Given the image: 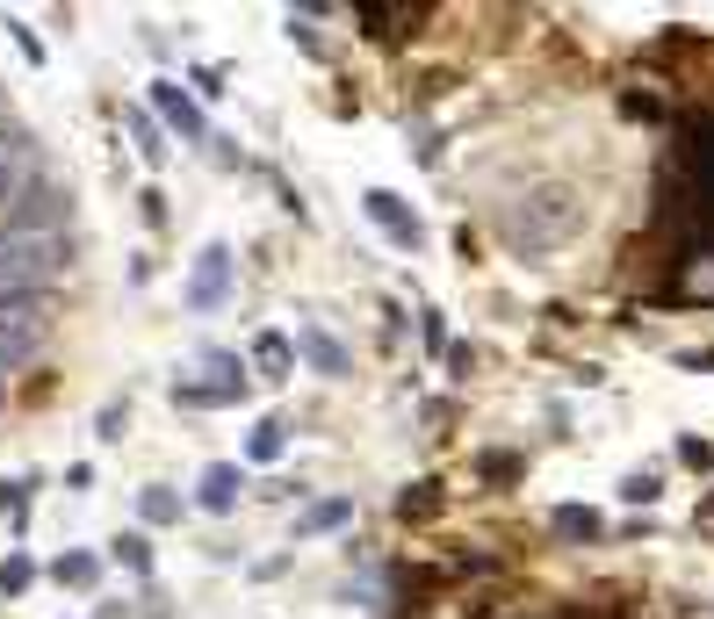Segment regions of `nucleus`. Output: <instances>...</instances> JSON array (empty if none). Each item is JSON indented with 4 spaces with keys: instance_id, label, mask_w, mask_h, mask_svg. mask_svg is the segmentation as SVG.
Here are the masks:
<instances>
[{
    "instance_id": "f03ea898",
    "label": "nucleus",
    "mask_w": 714,
    "mask_h": 619,
    "mask_svg": "<svg viewBox=\"0 0 714 619\" xmlns=\"http://www.w3.org/2000/svg\"><path fill=\"white\" fill-rule=\"evenodd\" d=\"M498 231H506L513 253H549L556 238H571V231H577V195L571 188H534L520 209L498 217Z\"/></svg>"
},
{
    "instance_id": "423d86ee",
    "label": "nucleus",
    "mask_w": 714,
    "mask_h": 619,
    "mask_svg": "<svg viewBox=\"0 0 714 619\" xmlns=\"http://www.w3.org/2000/svg\"><path fill=\"white\" fill-rule=\"evenodd\" d=\"M152 102H159V116L174 122V130H181V138H188V144H203V116H195V102H188V94H181L174 80H159V86H152Z\"/></svg>"
},
{
    "instance_id": "dca6fc26",
    "label": "nucleus",
    "mask_w": 714,
    "mask_h": 619,
    "mask_svg": "<svg viewBox=\"0 0 714 619\" xmlns=\"http://www.w3.org/2000/svg\"><path fill=\"white\" fill-rule=\"evenodd\" d=\"M30 584H36V562L30 554H8V562H0V591L15 598V591H30Z\"/></svg>"
},
{
    "instance_id": "39448f33",
    "label": "nucleus",
    "mask_w": 714,
    "mask_h": 619,
    "mask_svg": "<svg viewBox=\"0 0 714 619\" xmlns=\"http://www.w3.org/2000/svg\"><path fill=\"white\" fill-rule=\"evenodd\" d=\"M361 209H368V217H376V224H383L390 238L404 245V253H412V245L426 238V231H418V217H412V209H404V202H398L390 188H368V195H361Z\"/></svg>"
},
{
    "instance_id": "20e7f679",
    "label": "nucleus",
    "mask_w": 714,
    "mask_h": 619,
    "mask_svg": "<svg viewBox=\"0 0 714 619\" xmlns=\"http://www.w3.org/2000/svg\"><path fill=\"white\" fill-rule=\"evenodd\" d=\"M231 245H203L195 253V275H188V310H224V295H231Z\"/></svg>"
},
{
    "instance_id": "9d476101",
    "label": "nucleus",
    "mask_w": 714,
    "mask_h": 619,
    "mask_svg": "<svg viewBox=\"0 0 714 619\" xmlns=\"http://www.w3.org/2000/svg\"><path fill=\"white\" fill-rule=\"evenodd\" d=\"M253 361L267 367V375H289V361H297V353H289V339H281V331H261V339H253Z\"/></svg>"
},
{
    "instance_id": "f3484780",
    "label": "nucleus",
    "mask_w": 714,
    "mask_h": 619,
    "mask_svg": "<svg viewBox=\"0 0 714 619\" xmlns=\"http://www.w3.org/2000/svg\"><path fill=\"white\" fill-rule=\"evenodd\" d=\"M130 130H138V152H145V166H159V159H166V144H159V122L138 108V116H130Z\"/></svg>"
},
{
    "instance_id": "0eeeda50",
    "label": "nucleus",
    "mask_w": 714,
    "mask_h": 619,
    "mask_svg": "<svg viewBox=\"0 0 714 619\" xmlns=\"http://www.w3.org/2000/svg\"><path fill=\"white\" fill-rule=\"evenodd\" d=\"M239 462H209L203 468V512H231V504H239Z\"/></svg>"
},
{
    "instance_id": "f257e3e1",
    "label": "nucleus",
    "mask_w": 714,
    "mask_h": 619,
    "mask_svg": "<svg viewBox=\"0 0 714 619\" xmlns=\"http://www.w3.org/2000/svg\"><path fill=\"white\" fill-rule=\"evenodd\" d=\"M72 267V238L58 231H0V303H44Z\"/></svg>"
},
{
    "instance_id": "f8f14e48",
    "label": "nucleus",
    "mask_w": 714,
    "mask_h": 619,
    "mask_svg": "<svg viewBox=\"0 0 714 619\" xmlns=\"http://www.w3.org/2000/svg\"><path fill=\"white\" fill-rule=\"evenodd\" d=\"M281 447H289V425H281V418H261V425H253V462H281Z\"/></svg>"
},
{
    "instance_id": "aec40b11",
    "label": "nucleus",
    "mask_w": 714,
    "mask_h": 619,
    "mask_svg": "<svg viewBox=\"0 0 714 619\" xmlns=\"http://www.w3.org/2000/svg\"><path fill=\"white\" fill-rule=\"evenodd\" d=\"M679 454H686V468H714V447H707V440H686Z\"/></svg>"
},
{
    "instance_id": "4468645a",
    "label": "nucleus",
    "mask_w": 714,
    "mask_h": 619,
    "mask_svg": "<svg viewBox=\"0 0 714 619\" xmlns=\"http://www.w3.org/2000/svg\"><path fill=\"white\" fill-rule=\"evenodd\" d=\"M181 404H195V411H217V404H239L231 389H217V382H174Z\"/></svg>"
},
{
    "instance_id": "6ab92c4d",
    "label": "nucleus",
    "mask_w": 714,
    "mask_h": 619,
    "mask_svg": "<svg viewBox=\"0 0 714 619\" xmlns=\"http://www.w3.org/2000/svg\"><path fill=\"white\" fill-rule=\"evenodd\" d=\"M657 490H664L657 476H627V482H621V498H627V504H657Z\"/></svg>"
},
{
    "instance_id": "ddd939ff",
    "label": "nucleus",
    "mask_w": 714,
    "mask_h": 619,
    "mask_svg": "<svg viewBox=\"0 0 714 619\" xmlns=\"http://www.w3.org/2000/svg\"><path fill=\"white\" fill-rule=\"evenodd\" d=\"M556 534L563 540H599V512H585V504H556Z\"/></svg>"
},
{
    "instance_id": "9b49d317",
    "label": "nucleus",
    "mask_w": 714,
    "mask_h": 619,
    "mask_svg": "<svg viewBox=\"0 0 714 619\" xmlns=\"http://www.w3.org/2000/svg\"><path fill=\"white\" fill-rule=\"evenodd\" d=\"M138 512H145V526H174V518H181V498L166 490V482H152V490L138 498Z\"/></svg>"
},
{
    "instance_id": "412c9836",
    "label": "nucleus",
    "mask_w": 714,
    "mask_h": 619,
    "mask_svg": "<svg viewBox=\"0 0 714 619\" xmlns=\"http://www.w3.org/2000/svg\"><path fill=\"white\" fill-rule=\"evenodd\" d=\"M700 534H714V498H707V504H700Z\"/></svg>"
},
{
    "instance_id": "2eb2a0df",
    "label": "nucleus",
    "mask_w": 714,
    "mask_h": 619,
    "mask_svg": "<svg viewBox=\"0 0 714 619\" xmlns=\"http://www.w3.org/2000/svg\"><path fill=\"white\" fill-rule=\"evenodd\" d=\"M94 576H102V562H94V554H66V562H58V584H72V591H88Z\"/></svg>"
},
{
    "instance_id": "1a4fd4ad",
    "label": "nucleus",
    "mask_w": 714,
    "mask_h": 619,
    "mask_svg": "<svg viewBox=\"0 0 714 619\" xmlns=\"http://www.w3.org/2000/svg\"><path fill=\"white\" fill-rule=\"evenodd\" d=\"M347 518H354L347 498H325V504H311V512L297 518V534H332V526H347Z\"/></svg>"
},
{
    "instance_id": "7ed1b4c3",
    "label": "nucleus",
    "mask_w": 714,
    "mask_h": 619,
    "mask_svg": "<svg viewBox=\"0 0 714 619\" xmlns=\"http://www.w3.org/2000/svg\"><path fill=\"white\" fill-rule=\"evenodd\" d=\"M44 339H51L44 303H0V382L15 375V367H30L44 353Z\"/></svg>"
},
{
    "instance_id": "a211bd4d",
    "label": "nucleus",
    "mask_w": 714,
    "mask_h": 619,
    "mask_svg": "<svg viewBox=\"0 0 714 619\" xmlns=\"http://www.w3.org/2000/svg\"><path fill=\"white\" fill-rule=\"evenodd\" d=\"M116 554H123L130 569H138V576L152 569V540H145V534H123V540H116Z\"/></svg>"
},
{
    "instance_id": "6e6552de",
    "label": "nucleus",
    "mask_w": 714,
    "mask_h": 619,
    "mask_svg": "<svg viewBox=\"0 0 714 619\" xmlns=\"http://www.w3.org/2000/svg\"><path fill=\"white\" fill-rule=\"evenodd\" d=\"M297 346H303V353H311V367H318V375H347V346H339V339H325V331H318V325H297Z\"/></svg>"
}]
</instances>
